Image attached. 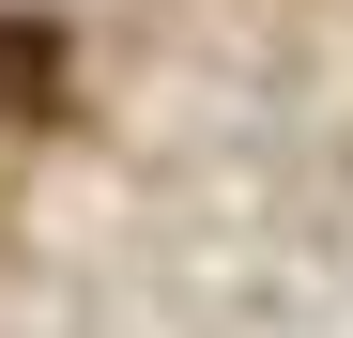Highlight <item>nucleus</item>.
I'll return each mask as SVG.
<instances>
[{"mask_svg": "<svg viewBox=\"0 0 353 338\" xmlns=\"http://www.w3.org/2000/svg\"><path fill=\"white\" fill-rule=\"evenodd\" d=\"M46 77H62V46H46V31H31V16H0V108H31V92H46Z\"/></svg>", "mask_w": 353, "mask_h": 338, "instance_id": "nucleus-1", "label": "nucleus"}]
</instances>
